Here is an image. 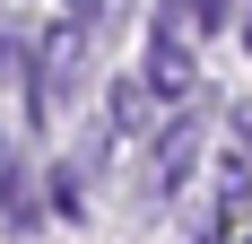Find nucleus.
<instances>
[{
  "instance_id": "nucleus-5",
  "label": "nucleus",
  "mask_w": 252,
  "mask_h": 244,
  "mask_svg": "<svg viewBox=\"0 0 252 244\" xmlns=\"http://www.w3.org/2000/svg\"><path fill=\"white\" fill-rule=\"evenodd\" d=\"M183 18L191 26H226V0H183Z\"/></svg>"
},
{
  "instance_id": "nucleus-4",
  "label": "nucleus",
  "mask_w": 252,
  "mask_h": 244,
  "mask_svg": "<svg viewBox=\"0 0 252 244\" xmlns=\"http://www.w3.org/2000/svg\"><path fill=\"white\" fill-rule=\"evenodd\" d=\"M0 227H35V192H26V157L0 148Z\"/></svg>"
},
{
  "instance_id": "nucleus-7",
  "label": "nucleus",
  "mask_w": 252,
  "mask_h": 244,
  "mask_svg": "<svg viewBox=\"0 0 252 244\" xmlns=\"http://www.w3.org/2000/svg\"><path fill=\"white\" fill-rule=\"evenodd\" d=\"M78 26H113V0H78Z\"/></svg>"
},
{
  "instance_id": "nucleus-3",
  "label": "nucleus",
  "mask_w": 252,
  "mask_h": 244,
  "mask_svg": "<svg viewBox=\"0 0 252 244\" xmlns=\"http://www.w3.org/2000/svg\"><path fill=\"white\" fill-rule=\"evenodd\" d=\"M148 87L157 96H183V87H191V44L174 35V18L148 26Z\"/></svg>"
},
{
  "instance_id": "nucleus-6",
  "label": "nucleus",
  "mask_w": 252,
  "mask_h": 244,
  "mask_svg": "<svg viewBox=\"0 0 252 244\" xmlns=\"http://www.w3.org/2000/svg\"><path fill=\"white\" fill-rule=\"evenodd\" d=\"M18 70H26V44H18V35H0V87H9Z\"/></svg>"
},
{
  "instance_id": "nucleus-9",
  "label": "nucleus",
  "mask_w": 252,
  "mask_h": 244,
  "mask_svg": "<svg viewBox=\"0 0 252 244\" xmlns=\"http://www.w3.org/2000/svg\"><path fill=\"white\" fill-rule=\"evenodd\" d=\"M244 52H252V9H244Z\"/></svg>"
},
{
  "instance_id": "nucleus-8",
  "label": "nucleus",
  "mask_w": 252,
  "mask_h": 244,
  "mask_svg": "<svg viewBox=\"0 0 252 244\" xmlns=\"http://www.w3.org/2000/svg\"><path fill=\"white\" fill-rule=\"evenodd\" d=\"M235 131H244V148H252V105H235Z\"/></svg>"
},
{
  "instance_id": "nucleus-1",
  "label": "nucleus",
  "mask_w": 252,
  "mask_h": 244,
  "mask_svg": "<svg viewBox=\"0 0 252 244\" xmlns=\"http://www.w3.org/2000/svg\"><path fill=\"white\" fill-rule=\"evenodd\" d=\"M78 52H87L78 26H52V35H44V87L26 96V114H35V122H44L61 96H78V79H87V70H78Z\"/></svg>"
},
{
  "instance_id": "nucleus-2",
  "label": "nucleus",
  "mask_w": 252,
  "mask_h": 244,
  "mask_svg": "<svg viewBox=\"0 0 252 244\" xmlns=\"http://www.w3.org/2000/svg\"><path fill=\"white\" fill-rule=\"evenodd\" d=\"M200 166V122L183 114V122H165L157 131V166H148V192L165 201V192H183V174Z\"/></svg>"
}]
</instances>
